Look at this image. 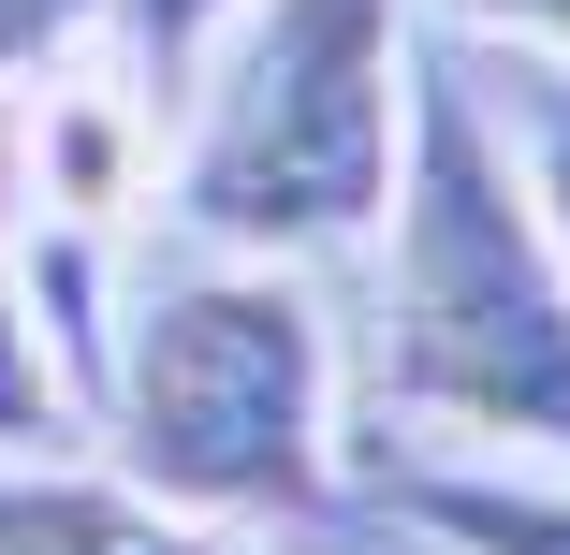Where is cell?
Returning a JSON list of instances; mask_svg holds the SVG:
<instances>
[{"mask_svg":"<svg viewBox=\"0 0 570 555\" xmlns=\"http://www.w3.org/2000/svg\"><path fill=\"white\" fill-rule=\"evenodd\" d=\"M366 249H381V424L570 468V264L439 30L410 59V147Z\"/></svg>","mask_w":570,"mask_h":555,"instance_id":"7a4b0ae2","label":"cell"},{"mask_svg":"<svg viewBox=\"0 0 570 555\" xmlns=\"http://www.w3.org/2000/svg\"><path fill=\"white\" fill-rule=\"evenodd\" d=\"M424 0H249L190 59V118L161 161V219L235 264H336L381 235L410 147Z\"/></svg>","mask_w":570,"mask_h":555,"instance_id":"3957f363","label":"cell"},{"mask_svg":"<svg viewBox=\"0 0 570 555\" xmlns=\"http://www.w3.org/2000/svg\"><path fill=\"white\" fill-rule=\"evenodd\" d=\"M235 16H249V0H118V16H102V30H118V88L176 102V88H190V59L235 30Z\"/></svg>","mask_w":570,"mask_h":555,"instance_id":"9c48e42d","label":"cell"},{"mask_svg":"<svg viewBox=\"0 0 570 555\" xmlns=\"http://www.w3.org/2000/svg\"><path fill=\"white\" fill-rule=\"evenodd\" d=\"M0 555H249V541L132 497L102 454H0Z\"/></svg>","mask_w":570,"mask_h":555,"instance_id":"8992f818","label":"cell"},{"mask_svg":"<svg viewBox=\"0 0 570 555\" xmlns=\"http://www.w3.org/2000/svg\"><path fill=\"white\" fill-rule=\"evenodd\" d=\"M88 454L219 541L336 512L352 438H336V321L307 264L190 249V264L118 278L102 366H88Z\"/></svg>","mask_w":570,"mask_h":555,"instance_id":"6da1fadb","label":"cell"},{"mask_svg":"<svg viewBox=\"0 0 570 555\" xmlns=\"http://www.w3.org/2000/svg\"><path fill=\"white\" fill-rule=\"evenodd\" d=\"M453 44V30H439ZM469 59V102L498 118V147H512V176H527V205H541V235H556V264H570V59H527V44H453Z\"/></svg>","mask_w":570,"mask_h":555,"instance_id":"52a82bcc","label":"cell"},{"mask_svg":"<svg viewBox=\"0 0 570 555\" xmlns=\"http://www.w3.org/2000/svg\"><path fill=\"white\" fill-rule=\"evenodd\" d=\"M102 16H118V0H0V102H30L45 73H73L102 44Z\"/></svg>","mask_w":570,"mask_h":555,"instance_id":"30bf717a","label":"cell"},{"mask_svg":"<svg viewBox=\"0 0 570 555\" xmlns=\"http://www.w3.org/2000/svg\"><path fill=\"white\" fill-rule=\"evenodd\" d=\"M366 497L439 555H570V468L541 454H381Z\"/></svg>","mask_w":570,"mask_h":555,"instance_id":"5b68a950","label":"cell"},{"mask_svg":"<svg viewBox=\"0 0 570 555\" xmlns=\"http://www.w3.org/2000/svg\"><path fill=\"white\" fill-rule=\"evenodd\" d=\"M0 454H88V409L30 321V264H16V205H0Z\"/></svg>","mask_w":570,"mask_h":555,"instance_id":"ba28073f","label":"cell"},{"mask_svg":"<svg viewBox=\"0 0 570 555\" xmlns=\"http://www.w3.org/2000/svg\"><path fill=\"white\" fill-rule=\"evenodd\" d=\"M0 205L118 235L132 205H161V102L118 73H45L30 88V190H0Z\"/></svg>","mask_w":570,"mask_h":555,"instance_id":"277c9868","label":"cell"},{"mask_svg":"<svg viewBox=\"0 0 570 555\" xmlns=\"http://www.w3.org/2000/svg\"><path fill=\"white\" fill-rule=\"evenodd\" d=\"M453 44H527V59H570V0H424Z\"/></svg>","mask_w":570,"mask_h":555,"instance_id":"8fae6325","label":"cell"}]
</instances>
